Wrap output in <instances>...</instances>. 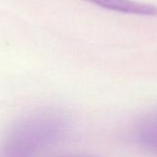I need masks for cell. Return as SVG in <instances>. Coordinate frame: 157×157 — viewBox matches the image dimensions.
I'll return each mask as SVG.
<instances>
[{"instance_id": "1", "label": "cell", "mask_w": 157, "mask_h": 157, "mask_svg": "<svg viewBox=\"0 0 157 157\" xmlns=\"http://www.w3.org/2000/svg\"><path fill=\"white\" fill-rule=\"evenodd\" d=\"M68 129V120L59 110L41 109L17 121L5 140L4 157H35L60 142Z\"/></svg>"}, {"instance_id": "2", "label": "cell", "mask_w": 157, "mask_h": 157, "mask_svg": "<svg viewBox=\"0 0 157 157\" xmlns=\"http://www.w3.org/2000/svg\"><path fill=\"white\" fill-rule=\"evenodd\" d=\"M105 9L130 15L156 17L157 6L132 0H84Z\"/></svg>"}, {"instance_id": "3", "label": "cell", "mask_w": 157, "mask_h": 157, "mask_svg": "<svg viewBox=\"0 0 157 157\" xmlns=\"http://www.w3.org/2000/svg\"><path fill=\"white\" fill-rule=\"evenodd\" d=\"M140 142L144 147L157 151V124L143 128L140 132Z\"/></svg>"}, {"instance_id": "4", "label": "cell", "mask_w": 157, "mask_h": 157, "mask_svg": "<svg viewBox=\"0 0 157 157\" xmlns=\"http://www.w3.org/2000/svg\"><path fill=\"white\" fill-rule=\"evenodd\" d=\"M53 157H98L95 155H81V154H67V155H57Z\"/></svg>"}]
</instances>
